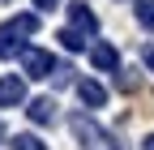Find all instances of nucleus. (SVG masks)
<instances>
[{"label": "nucleus", "mask_w": 154, "mask_h": 150, "mask_svg": "<svg viewBox=\"0 0 154 150\" xmlns=\"http://www.w3.org/2000/svg\"><path fill=\"white\" fill-rule=\"evenodd\" d=\"M146 150H154V133H150V137H146Z\"/></svg>", "instance_id": "obj_15"}, {"label": "nucleus", "mask_w": 154, "mask_h": 150, "mask_svg": "<svg viewBox=\"0 0 154 150\" xmlns=\"http://www.w3.org/2000/svg\"><path fill=\"white\" fill-rule=\"evenodd\" d=\"M137 22L146 30H154V0H141V5H137Z\"/></svg>", "instance_id": "obj_11"}, {"label": "nucleus", "mask_w": 154, "mask_h": 150, "mask_svg": "<svg viewBox=\"0 0 154 150\" xmlns=\"http://www.w3.org/2000/svg\"><path fill=\"white\" fill-rule=\"evenodd\" d=\"M60 43H64V47H69V52H86V47H90V43H86V39H82V34H73V30H69V26H64V30H60Z\"/></svg>", "instance_id": "obj_9"}, {"label": "nucleus", "mask_w": 154, "mask_h": 150, "mask_svg": "<svg viewBox=\"0 0 154 150\" xmlns=\"http://www.w3.org/2000/svg\"><path fill=\"white\" fill-rule=\"evenodd\" d=\"M69 129H73V137L82 142V150H116V146H111V137H107V129H99L90 116H73V120H69Z\"/></svg>", "instance_id": "obj_2"}, {"label": "nucleus", "mask_w": 154, "mask_h": 150, "mask_svg": "<svg viewBox=\"0 0 154 150\" xmlns=\"http://www.w3.org/2000/svg\"><path fill=\"white\" fill-rule=\"evenodd\" d=\"M13 150H47V146L38 142L34 133H17V137H13Z\"/></svg>", "instance_id": "obj_10"}, {"label": "nucleus", "mask_w": 154, "mask_h": 150, "mask_svg": "<svg viewBox=\"0 0 154 150\" xmlns=\"http://www.w3.org/2000/svg\"><path fill=\"white\" fill-rule=\"evenodd\" d=\"M69 73H73L69 64H56V73H51V82H56V86H69Z\"/></svg>", "instance_id": "obj_12"}, {"label": "nucleus", "mask_w": 154, "mask_h": 150, "mask_svg": "<svg viewBox=\"0 0 154 150\" xmlns=\"http://www.w3.org/2000/svg\"><path fill=\"white\" fill-rule=\"evenodd\" d=\"M38 30V13H17V17H9L5 26H0V56H22L26 52V39Z\"/></svg>", "instance_id": "obj_1"}, {"label": "nucleus", "mask_w": 154, "mask_h": 150, "mask_svg": "<svg viewBox=\"0 0 154 150\" xmlns=\"http://www.w3.org/2000/svg\"><path fill=\"white\" fill-rule=\"evenodd\" d=\"M77 99L86 107H107V86H99L94 77H82L77 82Z\"/></svg>", "instance_id": "obj_7"}, {"label": "nucleus", "mask_w": 154, "mask_h": 150, "mask_svg": "<svg viewBox=\"0 0 154 150\" xmlns=\"http://www.w3.org/2000/svg\"><path fill=\"white\" fill-rule=\"evenodd\" d=\"M26 116H30L34 124H51V120H56V99H30V103H26Z\"/></svg>", "instance_id": "obj_8"}, {"label": "nucleus", "mask_w": 154, "mask_h": 150, "mask_svg": "<svg viewBox=\"0 0 154 150\" xmlns=\"http://www.w3.org/2000/svg\"><path fill=\"white\" fill-rule=\"evenodd\" d=\"M69 30H73V34H82V39L90 43L94 34H99V17H94V9L82 5V0H73V5H69Z\"/></svg>", "instance_id": "obj_3"}, {"label": "nucleus", "mask_w": 154, "mask_h": 150, "mask_svg": "<svg viewBox=\"0 0 154 150\" xmlns=\"http://www.w3.org/2000/svg\"><path fill=\"white\" fill-rule=\"evenodd\" d=\"M34 5H38V13H43V9H60V0H34Z\"/></svg>", "instance_id": "obj_14"}, {"label": "nucleus", "mask_w": 154, "mask_h": 150, "mask_svg": "<svg viewBox=\"0 0 154 150\" xmlns=\"http://www.w3.org/2000/svg\"><path fill=\"white\" fill-rule=\"evenodd\" d=\"M22 69H26V77H51L56 73V56L43 52V47H26L22 52Z\"/></svg>", "instance_id": "obj_4"}, {"label": "nucleus", "mask_w": 154, "mask_h": 150, "mask_svg": "<svg viewBox=\"0 0 154 150\" xmlns=\"http://www.w3.org/2000/svg\"><path fill=\"white\" fill-rule=\"evenodd\" d=\"M0 142H5V120H0Z\"/></svg>", "instance_id": "obj_16"}, {"label": "nucleus", "mask_w": 154, "mask_h": 150, "mask_svg": "<svg viewBox=\"0 0 154 150\" xmlns=\"http://www.w3.org/2000/svg\"><path fill=\"white\" fill-rule=\"evenodd\" d=\"M17 103H26V82L17 73H5L0 77V107H17Z\"/></svg>", "instance_id": "obj_5"}, {"label": "nucleus", "mask_w": 154, "mask_h": 150, "mask_svg": "<svg viewBox=\"0 0 154 150\" xmlns=\"http://www.w3.org/2000/svg\"><path fill=\"white\" fill-rule=\"evenodd\" d=\"M141 60H146V69L154 73V43H150V47H141Z\"/></svg>", "instance_id": "obj_13"}, {"label": "nucleus", "mask_w": 154, "mask_h": 150, "mask_svg": "<svg viewBox=\"0 0 154 150\" xmlns=\"http://www.w3.org/2000/svg\"><path fill=\"white\" fill-rule=\"evenodd\" d=\"M90 60H94V69H103V73H120V52H116L111 43H94L90 47Z\"/></svg>", "instance_id": "obj_6"}]
</instances>
